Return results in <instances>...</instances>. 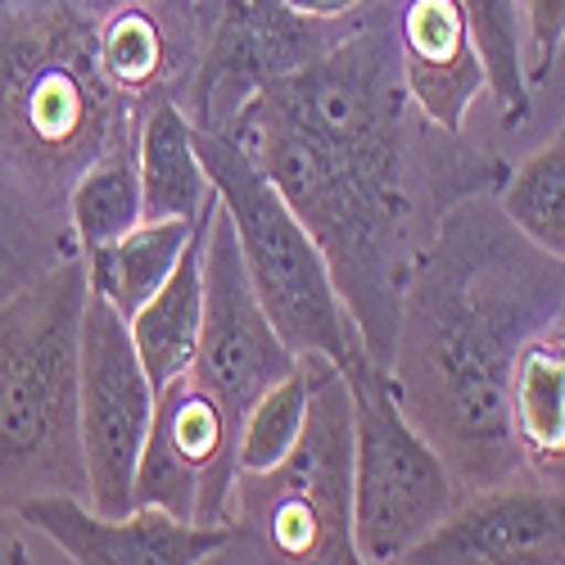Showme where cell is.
I'll return each instance as SVG.
<instances>
[{
	"label": "cell",
	"instance_id": "cell-1",
	"mask_svg": "<svg viewBox=\"0 0 565 565\" xmlns=\"http://www.w3.org/2000/svg\"><path fill=\"white\" fill-rule=\"evenodd\" d=\"M403 0H366L331 51L271 82L231 136L295 209L371 362L390 366L403 286L439 217L498 191L507 163L461 154L416 114L398 68Z\"/></svg>",
	"mask_w": 565,
	"mask_h": 565
},
{
	"label": "cell",
	"instance_id": "cell-2",
	"mask_svg": "<svg viewBox=\"0 0 565 565\" xmlns=\"http://www.w3.org/2000/svg\"><path fill=\"white\" fill-rule=\"evenodd\" d=\"M561 303L565 263L530 245L493 191L461 195L420 249L385 371L461 493L530 480L507 430V381L521 344Z\"/></svg>",
	"mask_w": 565,
	"mask_h": 565
},
{
	"label": "cell",
	"instance_id": "cell-3",
	"mask_svg": "<svg viewBox=\"0 0 565 565\" xmlns=\"http://www.w3.org/2000/svg\"><path fill=\"white\" fill-rule=\"evenodd\" d=\"M146 114L105 77L90 14L68 0H0V159L28 177L41 213H64L96 159L136 154Z\"/></svg>",
	"mask_w": 565,
	"mask_h": 565
},
{
	"label": "cell",
	"instance_id": "cell-4",
	"mask_svg": "<svg viewBox=\"0 0 565 565\" xmlns=\"http://www.w3.org/2000/svg\"><path fill=\"white\" fill-rule=\"evenodd\" d=\"M86 263L64 254L0 303V511L36 493L86 498L77 435V335Z\"/></svg>",
	"mask_w": 565,
	"mask_h": 565
},
{
	"label": "cell",
	"instance_id": "cell-5",
	"mask_svg": "<svg viewBox=\"0 0 565 565\" xmlns=\"http://www.w3.org/2000/svg\"><path fill=\"white\" fill-rule=\"evenodd\" d=\"M308 420L271 470H235L226 543L213 561L358 565L353 543V394L335 358L303 353Z\"/></svg>",
	"mask_w": 565,
	"mask_h": 565
},
{
	"label": "cell",
	"instance_id": "cell-6",
	"mask_svg": "<svg viewBox=\"0 0 565 565\" xmlns=\"http://www.w3.org/2000/svg\"><path fill=\"white\" fill-rule=\"evenodd\" d=\"M195 146L217 191V204L235 231L249 286L267 321L276 326V335L299 358L321 353V358L344 362L349 349L362 344V335L353 317L344 312V299L331 280V267H326V254L317 249L308 226L295 217V209L280 200L267 172L231 136L195 127Z\"/></svg>",
	"mask_w": 565,
	"mask_h": 565
},
{
	"label": "cell",
	"instance_id": "cell-7",
	"mask_svg": "<svg viewBox=\"0 0 565 565\" xmlns=\"http://www.w3.org/2000/svg\"><path fill=\"white\" fill-rule=\"evenodd\" d=\"M340 366L353 394V543L362 561H403L461 502V484L412 426L381 362L353 344Z\"/></svg>",
	"mask_w": 565,
	"mask_h": 565
},
{
	"label": "cell",
	"instance_id": "cell-8",
	"mask_svg": "<svg viewBox=\"0 0 565 565\" xmlns=\"http://www.w3.org/2000/svg\"><path fill=\"white\" fill-rule=\"evenodd\" d=\"M159 390L150 385L127 321L96 295H86L77 335V435L86 466V502L122 515L136 507V466L154 420Z\"/></svg>",
	"mask_w": 565,
	"mask_h": 565
},
{
	"label": "cell",
	"instance_id": "cell-9",
	"mask_svg": "<svg viewBox=\"0 0 565 565\" xmlns=\"http://www.w3.org/2000/svg\"><path fill=\"white\" fill-rule=\"evenodd\" d=\"M200 271H204V321H200L195 362L185 375L204 394H213L226 416L245 420L254 398L299 366V353L267 321L222 204L213 209L204 231Z\"/></svg>",
	"mask_w": 565,
	"mask_h": 565
},
{
	"label": "cell",
	"instance_id": "cell-10",
	"mask_svg": "<svg viewBox=\"0 0 565 565\" xmlns=\"http://www.w3.org/2000/svg\"><path fill=\"white\" fill-rule=\"evenodd\" d=\"M235 439L241 420L226 416L191 375H177L154 398V420L136 466V507H159L195 525L231 521Z\"/></svg>",
	"mask_w": 565,
	"mask_h": 565
},
{
	"label": "cell",
	"instance_id": "cell-11",
	"mask_svg": "<svg viewBox=\"0 0 565 565\" xmlns=\"http://www.w3.org/2000/svg\"><path fill=\"white\" fill-rule=\"evenodd\" d=\"M407 565H565V484L515 480L461 493Z\"/></svg>",
	"mask_w": 565,
	"mask_h": 565
},
{
	"label": "cell",
	"instance_id": "cell-12",
	"mask_svg": "<svg viewBox=\"0 0 565 565\" xmlns=\"http://www.w3.org/2000/svg\"><path fill=\"white\" fill-rule=\"evenodd\" d=\"M14 521L51 539L77 565H200L226 543V525H195L159 507L105 515L77 493H36L14 507Z\"/></svg>",
	"mask_w": 565,
	"mask_h": 565
},
{
	"label": "cell",
	"instance_id": "cell-13",
	"mask_svg": "<svg viewBox=\"0 0 565 565\" xmlns=\"http://www.w3.org/2000/svg\"><path fill=\"white\" fill-rule=\"evenodd\" d=\"M398 68L416 114L444 136H461L470 109L489 90L461 0H403Z\"/></svg>",
	"mask_w": 565,
	"mask_h": 565
},
{
	"label": "cell",
	"instance_id": "cell-14",
	"mask_svg": "<svg viewBox=\"0 0 565 565\" xmlns=\"http://www.w3.org/2000/svg\"><path fill=\"white\" fill-rule=\"evenodd\" d=\"M507 430L530 480L565 484V303L511 362Z\"/></svg>",
	"mask_w": 565,
	"mask_h": 565
},
{
	"label": "cell",
	"instance_id": "cell-15",
	"mask_svg": "<svg viewBox=\"0 0 565 565\" xmlns=\"http://www.w3.org/2000/svg\"><path fill=\"white\" fill-rule=\"evenodd\" d=\"M209 217L195 231V241L185 245V254L172 267V276L127 317L131 344H136L140 366H146L154 390H168L177 375H185V371H191V362H195L200 321H204V271H200V254H204Z\"/></svg>",
	"mask_w": 565,
	"mask_h": 565
},
{
	"label": "cell",
	"instance_id": "cell-16",
	"mask_svg": "<svg viewBox=\"0 0 565 565\" xmlns=\"http://www.w3.org/2000/svg\"><path fill=\"white\" fill-rule=\"evenodd\" d=\"M204 217H195V222L191 217H146V222H136L127 235H118V241L82 254L86 290L96 299H105L127 321L172 276V267L181 263L185 245L195 241V231L204 226Z\"/></svg>",
	"mask_w": 565,
	"mask_h": 565
},
{
	"label": "cell",
	"instance_id": "cell-17",
	"mask_svg": "<svg viewBox=\"0 0 565 565\" xmlns=\"http://www.w3.org/2000/svg\"><path fill=\"white\" fill-rule=\"evenodd\" d=\"M140 195H146V217H204L217 204V191L204 172L200 146H195V122L185 118L177 100L150 105L140 122Z\"/></svg>",
	"mask_w": 565,
	"mask_h": 565
},
{
	"label": "cell",
	"instance_id": "cell-18",
	"mask_svg": "<svg viewBox=\"0 0 565 565\" xmlns=\"http://www.w3.org/2000/svg\"><path fill=\"white\" fill-rule=\"evenodd\" d=\"M470 36L484 64V96L493 100V114L507 131L525 127L534 114L530 82H525V23H521V0H461Z\"/></svg>",
	"mask_w": 565,
	"mask_h": 565
},
{
	"label": "cell",
	"instance_id": "cell-19",
	"mask_svg": "<svg viewBox=\"0 0 565 565\" xmlns=\"http://www.w3.org/2000/svg\"><path fill=\"white\" fill-rule=\"evenodd\" d=\"M68 217V245L77 254H90L118 235H127L136 222H146V195H140V168L136 154H109L96 159L68 191L64 204Z\"/></svg>",
	"mask_w": 565,
	"mask_h": 565
},
{
	"label": "cell",
	"instance_id": "cell-20",
	"mask_svg": "<svg viewBox=\"0 0 565 565\" xmlns=\"http://www.w3.org/2000/svg\"><path fill=\"white\" fill-rule=\"evenodd\" d=\"M493 200L530 245L565 263V131L515 163L498 181Z\"/></svg>",
	"mask_w": 565,
	"mask_h": 565
},
{
	"label": "cell",
	"instance_id": "cell-21",
	"mask_svg": "<svg viewBox=\"0 0 565 565\" xmlns=\"http://www.w3.org/2000/svg\"><path fill=\"white\" fill-rule=\"evenodd\" d=\"M303 420H308V371L299 362L290 375L267 385L245 412L241 439H235V470H271L299 444Z\"/></svg>",
	"mask_w": 565,
	"mask_h": 565
},
{
	"label": "cell",
	"instance_id": "cell-22",
	"mask_svg": "<svg viewBox=\"0 0 565 565\" xmlns=\"http://www.w3.org/2000/svg\"><path fill=\"white\" fill-rule=\"evenodd\" d=\"M525 23V82L552 77L565 51V0H521Z\"/></svg>",
	"mask_w": 565,
	"mask_h": 565
},
{
	"label": "cell",
	"instance_id": "cell-23",
	"mask_svg": "<svg viewBox=\"0 0 565 565\" xmlns=\"http://www.w3.org/2000/svg\"><path fill=\"white\" fill-rule=\"evenodd\" d=\"M286 6L303 19H349L353 10L366 6V0H286Z\"/></svg>",
	"mask_w": 565,
	"mask_h": 565
},
{
	"label": "cell",
	"instance_id": "cell-24",
	"mask_svg": "<svg viewBox=\"0 0 565 565\" xmlns=\"http://www.w3.org/2000/svg\"><path fill=\"white\" fill-rule=\"evenodd\" d=\"M68 6H77V10L90 14V19H105V14L127 10V6H163V0H68Z\"/></svg>",
	"mask_w": 565,
	"mask_h": 565
},
{
	"label": "cell",
	"instance_id": "cell-25",
	"mask_svg": "<svg viewBox=\"0 0 565 565\" xmlns=\"http://www.w3.org/2000/svg\"><path fill=\"white\" fill-rule=\"evenodd\" d=\"M181 6H191V0H181Z\"/></svg>",
	"mask_w": 565,
	"mask_h": 565
},
{
	"label": "cell",
	"instance_id": "cell-26",
	"mask_svg": "<svg viewBox=\"0 0 565 565\" xmlns=\"http://www.w3.org/2000/svg\"><path fill=\"white\" fill-rule=\"evenodd\" d=\"M561 131H565V122H561Z\"/></svg>",
	"mask_w": 565,
	"mask_h": 565
}]
</instances>
